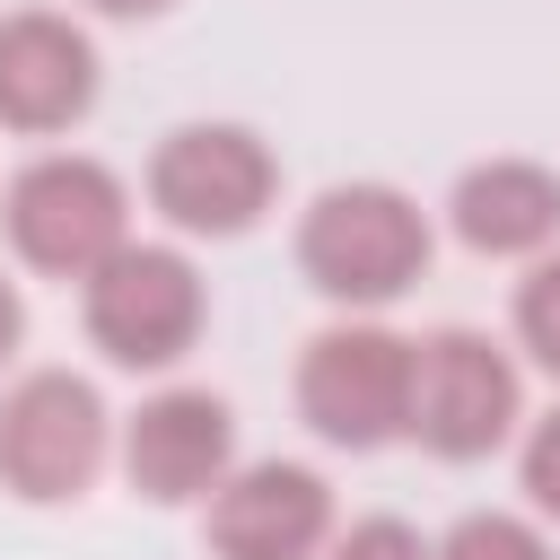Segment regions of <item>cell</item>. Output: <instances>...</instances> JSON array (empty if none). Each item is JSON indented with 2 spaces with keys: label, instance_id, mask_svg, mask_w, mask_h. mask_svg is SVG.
Returning <instances> with one entry per match:
<instances>
[{
  "label": "cell",
  "instance_id": "obj_1",
  "mask_svg": "<svg viewBox=\"0 0 560 560\" xmlns=\"http://www.w3.org/2000/svg\"><path fill=\"white\" fill-rule=\"evenodd\" d=\"M298 271L341 306H385L429 271V219L394 184H332L298 228Z\"/></svg>",
  "mask_w": 560,
  "mask_h": 560
},
{
  "label": "cell",
  "instance_id": "obj_2",
  "mask_svg": "<svg viewBox=\"0 0 560 560\" xmlns=\"http://www.w3.org/2000/svg\"><path fill=\"white\" fill-rule=\"evenodd\" d=\"M105 464V402L88 376L70 368H35L0 394V490H18L26 508L79 499Z\"/></svg>",
  "mask_w": 560,
  "mask_h": 560
},
{
  "label": "cell",
  "instance_id": "obj_3",
  "mask_svg": "<svg viewBox=\"0 0 560 560\" xmlns=\"http://www.w3.org/2000/svg\"><path fill=\"white\" fill-rule=\"evenodd\" d=\"M0 219H9V245L35 271H52V280H88L105 254L131 245L122 236L131 228V201H122L114 166H96V158H35L9 184Z\"/></svg>",
  "mask_w": 560,
  "mask_h": 560
},
{
  "label": "cell",
  "instance_id": "obj_4",
  "mask_svg": "<svg viewBox=\"0 0 560 560\" xmlns=\"http://www.w3.org/2000/svg\"><path fill=\"white\" fill-rule=\"evenodd\" d=\"M201 271L175 245H122L88 271V332L114 368H175L201 341Z\"/></svg>",
  "mask_w": 560,
  "mask_h": 560
},
{
  "label": "cell",
  "instance_id": "obj_5",
  "mask_svg": "<svg viewBox=\"0 0 560 560\" xmlns=\"http://www.w3.org/2000/svg\"><path fill=\"white\" fill-rule=\"evenodd\" d=\"M516 368H508V350L490 341V332H429V341H411V420H402V438H420L429 455H446V464H472V455H490L508 429H516Z\"/></svg>",
  "mask_w": 560,
  "mask_h": 560
},
{
  "label": "cell",
  "instance_id": "obj_6",
  "mask_svg": "<svg viewBox=\"0 0 560 560\" xmlns=\"http://www.w3.org/2000/svg\"><path fill=\"white\" fill-rule=\"evenodd\" d=\"M298 411L332 446H385L411 420V341L385 324H332L298 359Z\"/></svg>",
  "mask_w": 560,
  "mask_h": 560
},
{
  "label": "cell",
  "instance_id": "obj_7",
  "mask_svg": "<svg viewBox=\"0 0 560 560\" xmlns=\"http://www.w3.org/2000/svg\"><path fill=\"white\" fill-rule=\"evenodd\" d=\"M271 184H280V166L245 122H184L149 158V201L184 236H245L271 210Z\"/></svg>",
  "mask_w": 560,
  "mask_h": 560
},
{
  "label": "cell",
  "instance_id": "obj_8",
  "mask_svg": "<svg viewBox=\"0 0 560 560\" xmlns=\"http://www.w3.org/2000/svg\"><path fill=\"white\" fill-rule=\"evenodd\" d=\"M228 464H236V420H228V402L201 394V385H175V394L140 402V420H131V438H122L131 490H140V499H166V508L210 499V490L228 481Z\"/></svg>",
  "mask_w": 560,
  "mask_h": 560
},
{
  "label": "cell",
  "instance_id": "obj_9",
  "mask_svg": "<svg viewBox=\"0 0 560 560\" xmlns=\"http://www.w3.org/2000/svg\"><path fill=\"white\" fill-rule=\"evenodd\" d=\"M332 534V490L306 464H245L210 490V551L219 560H306Z\"/></svg>",
  "mask_w": 560,
  "mask_h": 560
},
{
  "label": "cell",
  "instance_id": "obj_10",
  "mask_svg": "<svg viewBox=\"0 0 560 560\" xmlns=\"http://www.w3.org/2000/svg\"><path fill=\"white\" fill-rule=\"evenodd\" d=\"M88 105H96V44L52 9L0 18V122L9 131H70Z\"/></svg>",
  "mask_w": 560,
  "mask_h": 560
},
{
  "label": "cell",
  "instance_id": "obj_11",
  "mask_svg": "<svg viewBox=\"0 0 560 560\" xmlns=\"http://www.w3.org/2000/svg\"><path fill=\"white\" fill-rule=\"evenodd\" d=\"M455 236L472 254H542L560 236V175L534 158H490L455 184Z\"/></svg>",
  "mask_w": 560,
  "mask_h": 560
},
{
  "label": "cell",
  "instance_id": "obj_12",
  "mask_svg": "<svg viewBox=\"0 0 560 560\" xmlns=\"http://www.w3.org/2000/svg\"><path fill=\"white\" fill-rule=\"evenodd\" d=\"M438 560H551V542H542L525 516H499V508H481V516H464V525L438 542Z\"/></svg>",
  "mask_w": 560,
  "mask_h": 560
},
{
  "label": "cell",
  "instance_id": "obj_13",
  "mask_svg": "<svg viewBox=\"0 0 560 560\" xmlns=\"http://www.w3.org/2000/svg\"><path fill=\"white\" fill-rule=\"evenodd\" d=\"M516 341L560 376V254H542L525 271V289H516Z\"/></svg>",
  "mask_w": 560,
  "mask_h": 560
},
{
  "label": "cell",
  "instance_id": "obj_14",
  "mask_svg": "<svg viewBox=\"0 0 560 560\" xmlns=\"http://www.w3.org/2000/svg\"><path fill=\"white\" fill-rule=\"evenodd\" d=\"M324 560H438V551H429V542H420L402 516H359V525H350V534H341Z\"/></svg>",
  "mask_w": 560,
  "mask_h": 560
},
{
  "label": "cell",
  "instance_id": "obj_15",
  "mask_svg": "<svg viewBox=\"0 0 560 560\" xmlns=\"http://www.w3.org/2000/svg\"><path fill=\"white\" fill-rule=\"evenodd\" d=\"M525 490L542 516H560V411L534 420V438H525Z\"/></svg>",
  "mask_w": 560,
  "mask_h": 560
},
{
  "label": "cell",
  "instance_id": "obj_16",
  "mask_svg": "<svg viewBox=\"0 0 560 560\" xmlns=\"http://www.w3.org/2000/svg\"><path fill=\"white\" fill-rule=\"evenodd\" d=\"M18 332H26V306H18V289L0 280V368H9V350H18Z\"/></svg>",
  "mask_w": 560,
  "mask_h": 560
},
{
  "label": "cell",
  "instance_id": "obj_17",
  "mask_svg": "<svg viewBox=\"0 0 560 560\" xmlns=\"http://www.w3.org/2000/svg\"><path fill=\"white\" fill-rule=\"evenodd\" d=\"M88 9H105V18H158L166 0H88Z\"/></svg>",
  "mask_w": 560,
  "mask_h": 560
}]
</instances>
